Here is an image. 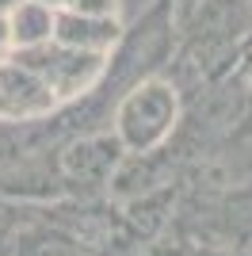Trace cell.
Segmentation results:
<instances>
[{
    "label": "cell",
    "mask_w": 252,
    "mask_h": 256,
    "mask_svg": "<svg viewBox=\"0 0 252 256\" xmlns=\"http://www.w3.org/2000/svg\"><path fill=\"white\" fill-rule=\"evenodd\" d=\"M122 42L118 0H0V122L76 104Z\"/></svg>",
    "instance_id": "cell-1"
}]
</instances>
